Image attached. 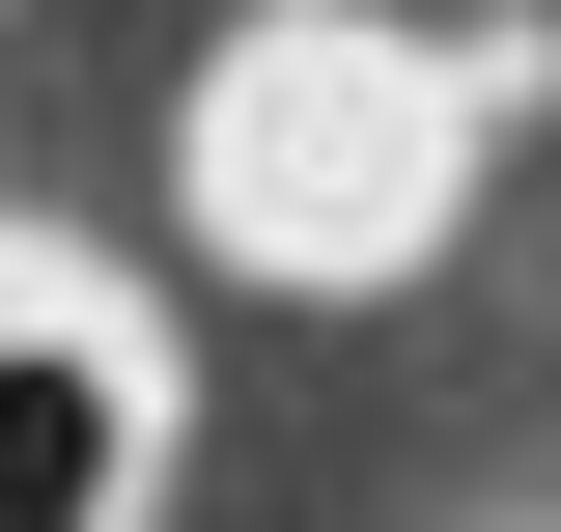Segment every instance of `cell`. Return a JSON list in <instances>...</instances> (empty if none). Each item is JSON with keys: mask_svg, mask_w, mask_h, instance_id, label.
Instances as JSON below:
<instances>
[{"mask_svg": "<svg viewBox=\"0 0 561 532\" xmlns=\"http://www.w3.org/2000/svg\"><path fill=\"white\" fill-rule=\"evenodd\" d=\"M140 505V365L84 309H0V532H113Z\"/></svg>", "mask_w": 561, "mask_h": 532, "instance_id": "cell-1", "label": "cell"}]
</instances>
